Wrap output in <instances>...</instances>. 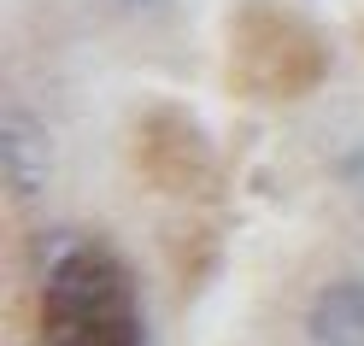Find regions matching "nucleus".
I'll use <instances>...</instances> for the list:
<instances>
[{
  "instance_id": "nucleus-1",
  "label": "nucleus",
  "mask_w": 364,
  "mask_h": 346,
  "mask_svg": "<svg viewBox=\"0 0 364 346\" xmlns=\"http://www.w3.org/2000/svg\"><path fill=\"white\" fill-rule=\"evenodd\" d=\"M41 346H147L141 293L112 247H59L41 282Z\"/></svg>"
},
{
  "instance_id": "nucleus-2",
  "label": "nucleus",
  "mask_w": 364,
  "mask_h": 346,
  "mask_svg": "<svg viewBox=\"0 0 364 346\" xmlns=\"http://www.w3.org/2000/svg\"><path fill=\"white\" fill-rule=\"evenodd\" d=\"M323 71V48L317 36L288 18L277 6L253 0L241 18H235V77L259 94H306Z\"/></svg>"
},
{
  "instance_id": "nucleus-3",
  "label": "nucleus",
  "mask_w": 364,
  "mask_h": 346,
  "mask_svg": "<svg viewBox=\"0 0 364 346\" xmlns=\"http://www.w3.org/2000/svg\"><path fill=\"white\" fill-rule=\"evenodd\" d=\"M141 171L159 182V188H176L188 194L212 176V147H206V129H200L188 112H171L159 106L141 118Z\"/></svg>"
},
{
  "instance_id": "nucleus-4",
  "label": "nucleus",
  "mask_w": 364,
  "mask_h": 346,
  "mask_svg": "<svg viewBox=\"0 0 364 346\" xmlns=\"http://www.w3.org/2000/svg\"><path fill=\"white\" fill-rule=\"evenodd\" d=\"M0 147H6V182L18 200H36L53 176V147L48 129H41L24 106H6V124H0Z\"/></svg>"
},
{
  "instance_id": "nucleus-5",
  "label": "nucleus",
  "mask_w": 364,
  "mask_h": 346,
  "mask_svg": "<svg viewBox=\"0 0 364 346\" xmlns=\"http://www.w3.org/2000/svg\"><path fill=\"white\" fill-rule=\"evenodd\" d=\"M306 340L311 346H364V276H341V282L311 293Z\"/></svg>"
},
{
  "instance_id": "nucleus-6",
  "label": "nucleus",
  "mask_w": 364,
  "mask_h": 346,
  "mask_svg": "<svg viewBox=\"0 0 364 346\" xmlns=\"http://www.w3.org/2000/svg\"><path fill=\"white\" fill-rule=\"evenodd\" d=\"M129 6H147V0H129Z\"/></svg>"
}]
</instances>
